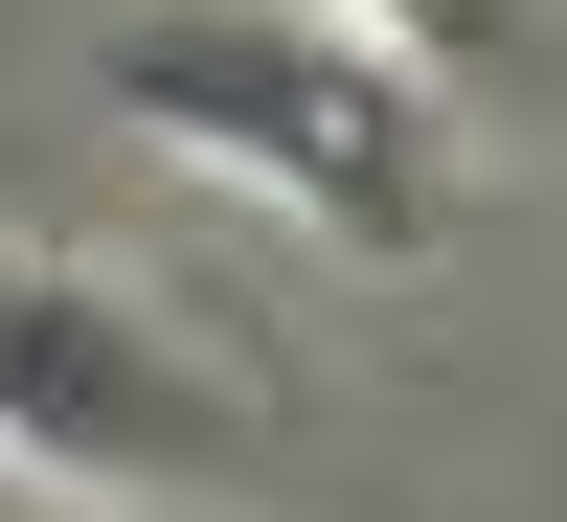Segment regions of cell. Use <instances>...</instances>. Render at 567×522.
Instances as JSON below:
<instances>
[{"mask_svg":"<svg viewBox=\"0 0 567 522\" xmlns=\"http://www.w3.org/2000/svg\"><path fill=\"white\" fill-rule=\"evenodd\" d=\"M91 91H114L159 160L250 182V205L341 227V250H432L454 227V136H432V69H386L363 23H318V0H159V23L91 45Z\"/></svg>","mask_w":567,"mask_h":522,"instance_id":"cell-1","label":"cell"},{"mask_svg":"<svg viewBox=\"0 0 567 522\" xmlns=\"http://www.w3.org/2000/svg\"><path fill=\"white\" fill-rule=\"evenodd\" d=\"M0 454L23 478H91V500H227L272 478V432L69 250H0Z\"/></svg>","mask_w":567,"mask_h":522,"instance_id":"cell-2","label":"cell"},{"mask_svg":"<svg viewBox=\"0 0 567 522\" xmlns=\"http://www.w3.org/2000/svg\"><path fill=\"white\" fill-rule=\"evenodd\" d=\"M318 23H363L386 69H499V45H523V0H318Z\"/></svg>","mask_w":567,"mask_h":522,"instance_id":"cell-3","label":"cell"}]
</instances>
